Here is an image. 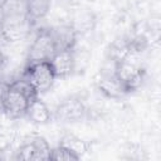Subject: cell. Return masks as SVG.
Here are the masks:
<instances>
[{"instance_id": "cell-2", "label": "cell", "mask_w": 161, "mask_h": 161, "mask_svg": "<svg viewBox=\"0 0 161 161\" xmlns=\"http://www.w3.org/2000/svg\"><path fill=\"white\" fill-rule=\"evenodd\" d=\"M50 146L48 141L39 135H28L23 138V142L16 148L15 158L25 161H39L49 160L50 157Z\"/></svg>"}, {"instance_id": "cell-10", "label": "cell", "mask_w": 161, "mask_h": 161, "mask_svg": "<svg viewBox=\"0 0 161 161\" xmlns=\"http://www.w3.org/2000/svg\"><path fill=\"white\" fill-rule=\"evenodd\" d=\"M97 88L103 96L112 99H119L126 94L122 84L116 78L114 74L113 75L101 74V78L97 80Z\"/></svg>"}, {"instance_id": "cell-7", "label": "cell", "mask_w": 161, "mask_h": 161, "mask_svg": "<svg viewBox=\"0 0 161 161\" xmlns=\"http://www.w3.org/2000/svg\"><path fill=\"white\" fill-rule=\"evenodd\" d=\"M87 108L78 97H69L60 102L54 111V117L60 122H77L84 117Z\"/></svg>"}, {"instance_id": "cell-1", "label": "cell", "mask_w": 161, "mask_h": 161, "mask_svg": "<svg viewBox=\"0 0 161 161\" xmlns=\"http://www.w3.org/2000/svg\"><path fill=\"white\" fill-rule=\"evenodd\" d=\"M38 93L33 86L24 77L14 79L9 83L3 99V111L13 119L20 118L26 114V109Z\"/></svg>"}, {"instance_id": "cell-14", "label": "cell", "mask_w": 161, "mask_h": 161, "mask_svg": "<svg viewBox=\"0 0 161 161\" xmlns=\"http://www.w3.org/2000/svg\"><path fill=\"white\" fill-rule=\"evenodd\" d=\"M59 146L69 150L70 152H73L74 155H77L79 158L89 151L88 143L84 140H82L80 137H78L75 135H72V133L64 135L60 138V141H59Z\"/></svg>"}, {"instance_id": "cell-12", "label": "cell", "mask_w": 161, "mask_h": 161, "mask_svg": "<svg viewBox=\"0 0 161 161\" xmlns=\"http://www.w3.org/2000/svg\"><path fill=\"white\" fill-rule=\"evenodd\" d=\"M3 20L4 19H18L26 18V0H4L1 4Z\"/></svg>"}, {"instance_id": "cell-5", "label": "cell", "mask_w": 161, "mask_h": 161, "mask_svg": "<svg viewBox=\"0 0 161 161\" xmlns=\"http://www.w3.org/2000/svg\"><path fill=\"white\" fill-rule=\"evenodd\" d=\"M114 75L122 84L126 94L133 91H137L141 87L142 80H143L142 69L133 62H130L126 59L116 64Z\"/></svg>"}, {"instance_id": "cell-4", "label": "cell", "mask_w": 161, "mask_h": 161, "mask_svg": "<svg viewBox=\"0 0 161 161\" xmlns=\"http://www.w3.org/2000/svg\"><path fill=\"white\" fill-rule=\"evenodd\" d=\"M55 53L57 48L49 29H42L36 33L33 43L28 49L26 60L28 64L36 62H49Z\"/></svg>"}, {"instance_id": "cell-13", "label": "cell", "mask_w": 161, "mask_h": 161, "mask_svg": "<svg viewBox=\"0 0 161 161\" xmlns=\"http://www.w3.org/2000/svg\"><path fill=\"white\" fill-rule=\"evenodd\" d=\"M52 9V0H26L28 18L35 23L44 19Z\"/></svg>"}, {"instance_id": "cell-18", "label": "cell", "mask_w": 161, "mask_h": 161, "mask_svg": "<svg viewBox=\"0 0 161 161\" xmlns=\"http://www.w3.org/2000/svg\"><path fill=\"white\" fill-rule=\"evenodd\" d=\"M8 86H9V83H5V82L0 80V109H3V99H4L5 92L8 89Z\"/></svg>"}, {"instance_id": "cell-6", "label": "cell", "mask_w": 161, "mask_h": 161, "mask_svg": "<svg viewBox=\"0 0 161 161\" xmlns=\"http://www.w3.org/2000/svg\"><path fill=\"white\" fill-rule=\"evenodd\" d=\"M33 21L26 18L4 19L0 26V34L5 43H21L24 42L33 29Z\"/></svg>"}, {"instance_id": "cell-16", "label": "cell", "mask_w": 161, "mask_h": 161, "mask_svg": "<svg viewBox=\"0 0 161 161\" xmlns=\"http://www.w3.org/2000/svg\"><path fill=\"white\" fill-rule=\"evenodd\" d=\"M72 53H73V73L83 72L91 59L89 50L86 48H75L74 45L72 49Z\"/></svg>"}, {"instance_id": "cell-9", "label": "cell", "mask_w": 161, "mask_h": 161, "mask_svg": "<svg viewBox=\"0 0 161 161\" xmlns=\"http://www.w3.org/2000/svg\"><path fill=\"white\" fill-rule=\"evenodd\" d=\"M73 49V48H72ZM72 49L58 50L49 60L55 78H67L73 73V53Z\"/></svg>"}, {"instance_id": "cell-8", "label": "cell", "mask_w": 161, "mask_h": 161, "mask_svg": "<svg viewBox=\"0 0 161 161\" xmlns=\"http://www.w3.org/2000/svg\"><path fill=\"white\" fill-rule=\"evenodd\" d=\"M49 33L54 40L57 52L58 50H65L72 49L77 44V31L70 25V23L65 24H58L53 28H49Z\"/></svg>"}, {"instance_id": "cell-15", "label": "cell", "mask_w": 161, "mask_h": 161, "mask_svg": "<svg viewBox=\"0 0 161 161\" xmlns=\"http://www.w3.org/2000/svg\"><path fill=\"white\" fill-rule=\"evenodd\" d=\"M74 28L77 34H84L91 31L96 25V15L92 11H80L74 18L73 21H69Z\"/></svg>"}, {"instance_id": "cell-3", "label": "cell", "mask_w": 161, "mask_h": 161, "mask_svg": "<svg viewBox=\"0 0 161 161\" xmlns=\"http://www.w3.org/2000/svg\"><path fill=\"white\" fill-rule=\"evenodd\" d=\"M23 77L28 79L38 96L49 91L57 79L49 62H36L28 64L24 69Z\"/></svg>"}, {"instance_id": "cell-11", "label": "cell", "mask_w": 161, "mask_h": 161, "mask_svg": "<svg viewBox=\"0 0 161 161\" xmlns=\"http://www.w3.org/2000/svg\"><path fill=\"white\" fill-rule=\"evenodd\" d=\"M25 116L29 118V121L36 125H45L52 119V112L49 107L39 97H36L30 102Z\"/></svg>"}, {"instance_id": "cell-17", "label": "cell", "mask_w": 161, "mask_h": 161, "mask_svg": "<svg viewBox=\"0 0 161 161\" xmlns=\"http://www.w3.org/2000/svg\"><path fill=\"white\" fill-rule=\"evenodd\" d=\"M49 160H54V161H70V160H79V157L77 155H74L73 152H70L69 150H67V148H64V147L58 145L55 148H52Z\"/></svg>"}, {"instance_id": "cell-19", "label": "cell", "mask_w": 161, "mask_h": 161, "mask_svg": "<svg viewBox=\"0 0 161 161\" xmlns=\"http://www.w3.org/2000/svg\"><path fill=\"white\" fill-rule=\"evenodd\" d=\"M3 1H4V0H0V5H1V4H3Z\"/></svg>"}]
</instances>
